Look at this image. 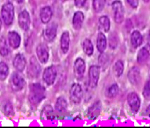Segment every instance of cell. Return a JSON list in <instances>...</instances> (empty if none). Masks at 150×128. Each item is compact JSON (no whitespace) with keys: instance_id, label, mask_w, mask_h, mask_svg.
Segmentation results:
<instances>
[{"instance_id":"1","label":"cell","mask_w":150,"mask_h":128,"mask_svg":"<svg viewBox=\"0 0 150 128\" xmlns=\"http://www.w3.org/2000/svg\"><path fill=\"white\" fill-rule=\"evenodd\" d=\"M45 98V89L39 83H33L29 88V101L33 105H38Z\"/></svg>"},{"instance_id":"2","label":"cell","mask_w":150,"mask_h":128,"mask_svg":"<svg viewBox=\"0 0 150 128\" xmlns=\"http://www.w3.org/2000/svg\"><path fill=\"white\" fill-rule=\"evenodd\" d=\"M2 18L5 25H10L14 18V8L11 3H6L2 8Z\"/></svg>"},{"instance_id":"3","label":"cell","mask_w":150,"mask_h":128,"mask_svg":"<svg viewBox=\"0 0 150 128\" xmlns=\"http://www.w3.org/2000/svg\"><path fill=\"white\" fill-rule=\"evenodd\" d=\"M83 98V90L80 84L74 83L70 89V99L72 103L77 105L81 102Z\"/></svg>"},{"instance_id":"4","label":"cell","mask_w":150,"mask_h":128,"mask_svg":"<svg viewBox=\"0 0 150 128\" xmlns=\"http://www.w3.org/2000/svg\"><path fill=\"white\" fill-rule=\"evenodd\" d=\"M40 72V67L38 63L37 60L34 57H32L29 61L28 68H27V75L30 78H36L38 77Z\"/></svg>"},{"instance_id":"5","label":"cell","mask_w":150,"mask_h":128,"mask_svg":"<svg viewBox=\"0 0 150 128\" xmlns=\"http://www.w3.org/2000/svg\"><path fill=\"white\" fill-rule=\"evenodd\" d=\"M113 17L117 23H121L124 19V10L123 5L120 1H115L112 3Z\"/></svg>"},{"instance_id":"6","label":"cell","mask_w":150,"mask_h":128,"mask_svg":"<svg viewBox=\"0 0 150 128\" xmlns=\"http://www.w3.org/2000/svg\"><path fill=\"white\" fill-rule=\"evenodd\" d=\"M25 82L24 80V78L18 73H14L11 76V85L13 91H18L20 90H22L25 87Z\"/></svg>"},{"instance_id":"7","label":"cell","mask_w":150,"mask_h":128,"mask_svg":"<svg viewBox=\"0 0 150 128\" xmlns=\"http://www.w3.org/2000/svg\"><path fill=\"white\" fill-rule=\"evenodd\" d=\"M100 74V68L98 66H91L89 71V79H90V86L94 88L97 86Z\"/></svg>"},{"instance_id":"8","label":"cell","mask_w":150,"mask_h":128,"mask_svg":"<svg viewBox=\"0 0 150 128\" xmlns=\"http://www.w3.org/2000/svg\"><path fill=\"white\" fill-rule=\"evenodd\" d=\"M56 74H57V72H56V69L54 67L51 66V67L47 68L43 73V79H44L45 83L48 85L53 84L55 81Z\"/></svg>"},{"instance_id":"9","label":"cell","mask_w":150,"mask_h":128,"mask_svg":"<svg viewBox=\"0 0 150 128\" xmlns=\"http://www.w3.org/2000/svg\"><path fill=\"white\" fill-rule=\"evenodd\" d=\"M127 102L128 105L132 110V112H134V113L138 112L140 106H141V100L139 96L136 93H130L127 97Z\"/></svg>"},{"instance_id":"10","label":"cell","mask_w":150,"mask_h":128,"mask_svg":"<svg viewBox=\"0 0 150 128\" xmlns=\"http://www.w3.org/2000/svg\"><path fill=\"white\" fill-rule=\"evenodd\" d=\"M37 52V56L39 61L41 63H46L48 61V57H49V52H48V48L45 44H40L37 47L36 49Z\"/></svg>"},{"instance_id":"11","label":"cell","mask_w":150,"mask_h":128,"mask_svg":"<svg viewBox=\"0 0 150 128\" xmlns=\"http://www.w3.org/2000/svg\"><path fill=\"white\" fill-rule=\"evenodd\" d=\"M18 24L20 25V27L25 30L27 31L30 27V24H31V18H30V15L26 11H23L19 13L18 15Z\"/></svg>"},{"instance_id":"12","label":"cell","mask_w":150,"mask_h":128,"mask_svg":"<svg viewBox=\"0 0 150 128\" xmlns=\"http://www.w3.org/2000/svg\"><path fill=\"white\" fill-rule=\"evenodd\" d=\"M101 112V104L100 102H96L93 104L87 111V117L91 120H95L98 118Z\"/></svg>"},{"instance_id":"13","label":"cell","mask_w":150,"mask_h":128,"mask_svg":"<svg viewBox=\"0 0 150 128\" xmlns=\"http://www.w3.org/2000/svg\"><path fill=\"white\" fill-rule=\"evenodd\" d=\"M57 33V25L55 24L49 25L45 30H44V38L47 41H52L56 36Z\"/></svg>"},{"instance_id":"14","label":"cell","mask_w":150,"mask_h":128,"mask_svg":"<svg viewBox=\"0 0 150 128\" xmlns=\"http://www.w3.org/2000/svg\"><path fill=\"white\" fill-rule=\"evenodd\" d=\"M74 69H75V74L78 78L83 77V76L84 75L85 72V63L84 61L81 58L77 59L75 62V65H74Z\"/></svg>"},{"instance_id":"15","label":"cell","mask_w":150,"mask_h":128,"mask_svg":"<svg viewBox=\"0 0 150 128\" xmlns=\"http://www.w3.org/2000/svg\"><path fill=\"white\" fill-rule=\"evenodd\" d=\"M13 66L15 67V69L18 71H23L26 66V61L25 58L24 57L23 54H17L13 60Z\"/></svg>"},{"instance_id":"16","label":"cell","mask_w":150,"mask_h":128,"mask_svg":"<svg viewBox=\"0 0 150 128\" xmlns=\"http://www.w3.org/2000/svg\"><path fill=\"white\" fill-rule=\"evenodd\" d=\"M8 42L12 48H18L20 45V36L16 32H10L8 34Z\"/></svg>"},{"instance_id":"17","label":"cell","mask_w":150,"mask_h":128,"mask_svg":"<svg viewBox=\"0 0 150 128\" xmlns=\"http://www.w3.org/2000/svg\"><path fill=\"white\" fill-rule=\"evenodd\" d=\"M83 19H84V16L83 14V12L81 11H76L75 14H74V17H73V21H72V24H73V26L76 30H79L82 25H83Z\"/></svg>"},{"instance_id":"18","label":"cell","mask_w":150,"mask_h":128,"mask_svg":"<svg viewBox=\"0 0 150 128\" xmlns=\"http://www.w3.org/2000/svg\"><path fill=\"white\" fill-rule=\"evenodd\" d=\"M53 12L49 6H45L40 10V19L43 23H48L52 18Z\"/></svg>"},{"instance_id":"19","label":"cell","mask_w":150,"mask_h":128,"mask_svg":"<svg viewBox=\"0 0 150 128\" xmlns=\"http://www.w3.org/2000/svg\"><path fill=\"white\" fill-rule=\"evenodd\" d=\"M128 79L133 84H138L141 81V74L138 69L133 68L128 73Z\"/></svg>"},{"instance_id":"20","label":"cell","mask_w":150,"mask_h":128,"mask_svg":"<svg viewBox=\"0 0 150 128\" xmlns=\"http://www.w3.org/2000/svg\"><path fill=\"white\" fill-rule=\"evenodd\" d=\"M67 102L63 98H58V99L56 100V104H55V110L57 112V113L59 114H63L66 112L67 111Z\"/></svg>"},{"instance_id":"21","label":"cell","mask_w":150,"mask_h":128,"mask_svg":"<svg viewBox=\"0 0 150 128\" xmlns=\"http://www.w3.org/2000/svg\"><path fill=\"white\" fill-rule=\"evenodd\" d=\"M69 34L68 32H65L62 33L61 37V48L62 53L66 54L69 51Z\"/></svg>"},{"instance_id":"22","label":"cell","mask_w":150,"mask_h":128,"mask_svg":"<svg viewBox=\"0 0 150 128\" xmlns=\"http://www.w3.org/2000/svg\"><path fill=\"white\" fill-rule=\"evenodd\" d=\"M142 36L139 31H134L131 34V43L134 47H138L142 44Z\"/></svg>"},{"instance_id":"23","label":"cell","mask_w":150,"mask_h":128,"mask_svg":"<svg viewBox=\"0 0 150 128\" xmlns=\"http://www.w3.org/2000/svg\"><path fill=\"white\" fill-rule=\"evenodd\" d=\"M107 46V40H106V37L105 36L104 33H100L98 36V42H97V47L99 52H104Z\"/></svg>"},{"instance_id":"24","label":"cell","mask_w":150,"mask_h":128,"mask_svg":"<svg viewBox=\"0 0 150 128\" xmlns=\"http://www.w3.org/2000/svg\"><path fill=\"white\" fill-rule=\"evenodd\" d=\"M149 50L146 48V47H143L142 48L139 53H138V55H137V61L138 62L140 63H143V62H146L149 58Z\"/></svg>"},{"instance_id":"25","label":"cell","mask_w":150,"mask_h":128,"mask_svg":"<svg viewBox=\"0 0 150 128\" xmlns=\"http://www.w3.org/2000/svg\"><path fill=\"white\" fill-rule=\"evenodd\" d=\"M10 53L8 44L6 42V40L4 38L0 39V54L2 56H7Z\"/></svg>"},{"instance_id":"26","label":"cell","mask_w":150,"mask_h":128,"mask_svg":"<svg viewBox=\"0 0 150 128\" xmlns=\"http://www.w3.org/2000/svg\"><path fill=\"white\" fill-rule=\"evenodd\" d=\"M83 48L87 55H91L93 54V45L90 40H84L83 43Z\"/></svg>"},{"instance_id":"27","label":"cell","mask_w":150,"mask_h":128,"mask_svg":"<svg viewBox=\"0 0 150 128\" xmlns=\"http://www.w3.org/2000/svg\"><path fill=\"white\" fill-rule=\"evenodd\" d=\"M99 25L105 32H108L110 30V25H111L110 19L108 18V17H106V16L101 17L99 18Z\"/></svg>"},{"instance_id":"28","label":"cell","mask_w":150,"mask_h":128,"mask_svg":"<svg viewBox=\"0 0 150 128\" xmlns=\"http://www.w3.org/2000/svg\"><path fill=\"white\" fill-rule=\"evenodd\" d=\"M9 74V67L4 62H0V80L4 81L6 79Z\"/></svg>"},{"instance_id":"29","label":"cell","mask_w":150,"mask_h":128,"mask_svg":"<svg viewBox=\"0 0 150 128\" xmlns=\"http://www.w3.org/2000/svg\"><path fill=\"white\" fill-rule=\"evenodd\" d=\"M93 9L96 12L101 11L105 4V0H93Z\"/></svg>"},{"instance_id":"30","label":"cell","mask_w":150,"mask_h":128,"mask_svg":"<svg viewBox=\"0 0 150 128\" xmlns=\"http://www.w3.org/2000/svg\"><path fill=\"white\" fill-rule=\"evenodd\" d=\"M114 71H115V74L118 77H120L122 74H123V71H124V64H123V62L122 61H118L116 62V64L114 65Z\"/></svg>"},{"instance_id":"31","label":"cell","mask_w":150,"mask_h":128,"mask_svg":"<svg viewBox=\"0 0 150 128\" xmlns=\"http://www.w3.org/2000/svg\"><path fill=\"white\" fill-rule=\"evenodd\" d=\"M119 91H120L119 86H118L117 84H112V85L109 88V90H108V96H109V98H115V97L118 95Z\"/></svg>"},{"instance_id":"32","label":"cell","mask_w":150,"mask_h":128,"mask_svg":"<svg viewBox=\"0 0 150 128\" xmlns=\"http://www.w3.org/2000/svg\"><path fill=\"white\" fill-rule=\"evenodd\" d=\"M42 116L45 117L46 119H49V120H51L54 117V112H53V109L51 108V106H47L42 111Z\"/></svg>"},{"instance_id":"33","label":"cell","mask_w":150,"mask_h":128,"mask_svg":"<svg viewBox=\"0 0 150 128\" xmlns=\"http://www.w3.org/2000/svg\"><path fill=\"white\" fill-rule=\"evenodd\" d=\"M142 95L147 100H150V81L146 83V84L144 86V89H143Z\"/></svg>"},{"instance_id":"34","label":"cell","mask_w":150,"mask_h":128,"mask_svg":"<svg viewBox=\"0 0 150 128\" xmlns=\"http://www.w3.org/2000/svg\"><path fill=\"white\" fill-rule=\"evenodd\" d=\"M109 44H110L111 48H112V49L117 47V45H118V37H117L116 33H112V35L110 37Z\"/></svg>"},{"instance_id":"35","label":"cell","mask_w":150,"mask_h":128,"mask_svg":"<svg viewBox=\"0 0 150 128\" xmlns=\"http://www.w3.org/2000/svg\"><path fill=\"white\" fill-rule=\"evenodd\" d=\"M127 3L133 7V8H137L139 4V0H127Z\"/></svg>"},{"instance_id":"36","label":"cell","mask_w":150,"mask_h":128,"mask_svg":"<svg viewBox=\"0 0 150 128\" xmlns=\"http://www.w3.org/2000/svg\"><path fill=\"white\" fill-rule=\"evenodd\" d=\"M86 0H75V4L77 7H82L85 4Z\"/></svg>"},{"instance_id":"37","label":"cell","mask_w":150,"mask_h":128,"mask_svg":"<svg viewBox=\"0 0 150 128\" xmlns=\"http://www.w3.org/2000/svg\"><path fill=\"white\" fill-rule=\"evenodd\" d=\"M146 112H147V115L150 118V105L147 108V111H146Z\"/></svg>"},{"instance_id":"38","label":"cell","mask_w":150,"mask_h":128,"mask_svg":"<svg viewBox=\"0 0 150 128\" xmlns=\"http://www.w3.org/2000/svg\"><path fill=\"white\" fill-rule=\"evenodd\" d=\"M148 41H149V46L150 47V33L149 35V40H148Z\"/></svg>"},{"instance_id":"39","label":"cell","mask_w":150,"mask_h":128,"mask_svg":"<svg viewBox=\"0 0 150 128\" xmlns=\"http://www.w3.org/2000/svg\"><path fill=\"white\" fill-rule=\"evenodd\" d=\"M16 1H17L18 3H22V2H23L24 0H16Z\"/></svg>"},{"instance_id":"40","label":"cell","mask_w":150,"mask_h":128,"mask_svg":"<svg viewBox=\"0 0 150 128\" xmlns=\"http://www.w3.org/2000/svg\"><path fill=\"white\" fill-rule=\"evenodd\" d=\"M1 27H2V21L0 19V31H1Z\"/></svg>"},{"instance_id":"41","label":"cell","mask_w":150,"mask_h":128,"mask_svg":"<svg viewBox=\"0 0 150 128\" xmlns=\"http://www.w3.org/2000/svg\"><path fill=\"white\" fill-rule=\"evenodd\" d=\"M144 1H145V2H149L150 0H144Z\"/></svg>"}]
</instances>
